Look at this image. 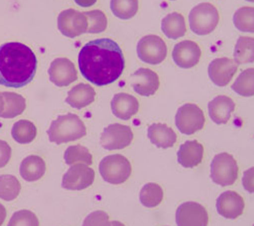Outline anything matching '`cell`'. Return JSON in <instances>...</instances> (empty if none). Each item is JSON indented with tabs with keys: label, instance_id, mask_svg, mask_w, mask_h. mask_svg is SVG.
Wrapping results in <instances>:
<instances>
[{
	"label": "cell",
	"instance_id": "obj_1",
	"mask_svg": "<svg viewBox=\"0 0 254 226\" xmlns=\"http://www.w3.org/2000/svg\"><path fill=\"white\" fill-rule=\"evenodd\" d=\"M123 53L111 39L93 40L78 54V67L84 78L97 86L112 84L124 70Z\"/></svg>",
	"mask_w": 254,
	"mask_h": 226
},
{
	"label": "cell",
	"instance_id": "obj_2",
	"mask_svg": "<svg viewBox=\"0 0 254 226\" xmlns=\"http://www.w3.org/2000/svg\"><path fill=\"white\" fill-rule=\"evenodd\" d=\"M37 71V57L33 50L19 42L0 46V85L23 88L33 80Z\"/></svg>",
	"mask_w": 254,
	"mask_h": 226
},
{
	"label": "cell",
	"instance_id": "obj_3",
	"mask_svg": "<svg viewBox=\"0 0 254 226\" xmlns=\"http://www.w3.org/2000/svg\"><path fill=\"white\" fill-rule=\"evenodd\" d=\"M49 141L57 145L76 141L86 136L87 129L81 119L72 113L60 115L53 120L48 130Z\"/></svg>",
	"mask_w": 254,
	"mask_h": 226
},
{
	"label": "cell",
	"instance_id": "obj_4",
	"mask_svg": "<svg viewBox=\"0 0 254 226\" xmlns=\"http://www.w3.org/2000/svg\"><path fill=\"white\" fill-rule=\"evenodd\" d=\"M219 23V12L210 3H200L189 13V25L191 31L203 36L213 32Z\"/></svg>",
	"mask_w": 254,
	"mask_h": 226
},
{
	"label": "cell",
	"instance_id": "obj_5",
	"mask_svg": "<svg viewBox=\"0 0 254 226\" xmlns=\"http://www.w3.org/2000/svg\"><path fill=\"white\" fill-rule=\"evenodd\" d=\"M99 170L105 181L120 184L130 176L131 165L130 162L122 155H110L102 159Z\"/></svg>",
	"mask_w": 254,
	"mask_h": 226
},
{
	"label": "cell",
	"instance_id": "obj_6",
	"mask_svg": "<svg viewBox=\"0 0 254 226\" xmlns=\"http://www.w3.org/2000/svg\"><path fill=\"white\" fill-rule=\"evenodd\" d=\"M238 177V165L236 160L228 153L215 156L210 164V178L221 187L232 186Z\"/></svg>",
	"mask_w": 254,
	"mask_h": 226
},
{
	"label": "cell",
	"instance_id": "obj_7",
	"mask_svg": "<svg viewBox=\"0 0 254 226\" xmlns=\"http://www.w3.org/2000/svg\"><path fill=\"white\" fill-rule=\"evenodd\" d=\"M137 56L143 63L159 65L167 56V46L164 40L155 35H149L138 41L136 48Z\"/></svg>",
	"mask_w": 254,
	"mask_h": 226
},
{
	"label": "cell",
	"instance_id": "obj_8",
	"mask_svg": "<svg viewBox=\"0 0 254 226\" xmlns=\"http://www.w3.org/2000/svg\"><path fill=\"white\" fill-rule=\"evenodd\" d=\"M176 127L184 135H192L200 131L204 126V115L202 110L195 104H185L181 106L175 117Z\"/></svg>",
	"mask_w": 254,
	"mask_h": 226
},
{
	"label": "cell",
	"instance_id": "obj_9",
	"mask_svg": "<svg viewBox=\"0 0 254 226\" xmlns=\"http://www.w3.org/2000/svg\"><path fill=\"white\" fill-rule=\"evenodd\" d=\"M133 134L129 127L113 123L101 135V145L106 150H120L130 145Z\"/></svg>",
	"mask_w": 254,
	"mask_h": 226
},
{
	"label": "cell",
	"instance_id": "obj_10",
	"mask_svg": "<svg viewBox=\"0 0 254 226\" xmlns=\"http://www.w3.org/2000/svg\"><path fill=\"white\" fill-rule=\"evenodd\" d=\"M58 29L62 35L75 38L88 30V19L83 12L69 8L63 10L58 15Z\"/></svg>",
	"mask_w": 254,
	"mask_h": 226
},
{
	"label": "cell",
	"instance_id": "obj_11",
	"mask_svg": "<svg viewBox=\"0 0 254 226\" xmlns=\"http://www.w3.org/2000/svg\"><path fill=\"white\" fill-rule=\"evenodd\" d=\"M95 171L86 164H74L63 175L62 188L70 191H81L92 186Z\"/></svg>",
	"mask_w": 254,
	"mask_h": 226
},
{
	"label": "cell",
	"instance_id": "obj_12",
	"mask_svg": "<svg viewBox=\"0 0 254 226\" xmlns=\"http://www.w3.org/2000/svg\"><path fill=\"white\" fill-rule=\"evenodd\" d=\"M207 222V212L198 203H183L176 211V223L178 226H206Z\"/></svg>",
	"mask_w": 254,
	"mask_h": 226
},
{
	"label": "cell",
	"instance_id": "obj_13",
	"mask_svg": "<svg viewBox=\"0 0 254 226\" xmlns=\"http://www.w3.org/2000/svg\"><path fill=\"white\" fill-rule=\"evenodd\" d=\"M50 80L57 87H66L77 79V72L68 58H56L49 68Z\"/></svg>",
	"mask_w": 254,
	"mask_h": 226
},
{
	"label": "cell",
	"instance_id": "obj_14",
	"mask_svg": "<svg viewBox=\"0 0 254 226\" xmlns=\"http://www.w3.org/2000/svg\"><path fill=\"white\" fill-rule=\"evenodd\" d=\"M235 61L229 58H217L208 67V75L213 83L219 87L227 86L237 72Z\"/></svg>",
	"mask_w": 254,
	"mask_h": 226
},
{
	"label": "cell",
	"instance_id": "obj_15",
	"mask_svg": "<svg viewBox=\"0 0 254 226\" xmlns=\"http://www.w3.org/2000/svg\"><path fill=\"white\" fill-rule=\"evenodd\" d=\"M201 51L199 46L192 41H182L173 49V59L175 64L182 69L193 68L198 64Z\"/></svg>",
	"mask_w": 254,
	"mask_h": 226
},
{
	"label": "cell",
	"instance_id": "obj_16",
	"mask_svg": "<svg viewBox=\"0 0 254 226\" xmlns=\"http://www.w3.org/2000/svg\"><path fill=\"white\" fill-rule=\"evenodd\" d=\"M131 86L141 96H152L159 89V76L149 69H139L131 75Z\"/></svg>",
	"mask_w": 254,
	"mask_h": 226
},
{
	"label": "cell",
	"instance_id": "obj_17",
	"mask_svg": "<svg viewBox=\"0 0 254 226\" xmlns=\"http://www.w3.org/2000/svg\"><path fill=\"white\" fill-rule=\"evenodd\" d=\"M244 201L240 195L228 191L217 199V210L219 214L227 219H236L243 213Z\"/></svg>",
	"mask_w": 254,
	"mask_h": 226
},
{
	"label": "cell",
	"instance_id": "obj_18",
	"mask_svg": "<svg viewBox=\"0 0 254 226\" xmlns=\"http://www.w3.org/2000/svg\"><path fill=\"white\" fill-rule=\"evenodd\" d=\"M111 108L113 114L123 120H128L131 116L137 113L139 104L135 97L126 94H116L111 101Z\"/></svg>",
	"mask_w": 254,
	"mask_h": 226
},
{
	"label": "cell",
	"instance_id": "obj_19",
	"mask_svg": "<svg viewBox=\"0 0 254 226\" xmlns=\"http://www.w3.org/2000/svg\"><path fill=\"white\" fill-rule=\"evenodd\" d=\"M235 109V103L227 96H218L208 103V114L217 125H225Z\"/></svg>",
	"mask_w": 254,
	"mask_h": 226
},
{
	"label": "cell",
	"instance_id": "obj_20",
	"mask_svg": "<svg viewBox=\"0 0 254 226\" xmlns=\"http://www.w3.org/2000/svg\"><path fill=\"white\" fill-rule=\"evenodd\" d=\"M203 156V147L196 141H187L181 145L177 159L185 168H192L201 162Z\"/></svg>",
	"mask_w": 254,
	"mask_h": 226
},
{
	"label": "cell",
	"instance_id": "obj_21",
	"mask_svg": "<svg viewBox=\"0 0 254 226\" xmlns=\"http://www.w3.org/2000/svg\"><path fill=\"white\" fill-rule=\"evenodd\" d=\"M147 137L155 146L163 149L173 147L177 140L175 132L164 123H154L150 126Z\"/></svg>",
	"mask_w": 254,
	"mask_h": 226
},
{
	"label": "cell",
	"instance_id": "obj_22",
	"mask_svg": "<svg viewBox=\"0 0 254 226\" xmlns=\"http://www.w3.org/2000/svg\"><path fill=\"white\" fill-rule=\"evenodd\" d=\"M96 92L88 84H78L68 92V97L65 99L66 103L76 109H81L90 105L95 101Z\"/></svg>",
	"mask_w": 254,
	"mask_h": 226
},
{
	"label": "cell",
	"instance_id": "obj_23",
	"mask_svg": "<svg viewBox=\"0 0 254 226\" xmlns=\"http://www.w3.org/2000/svg\"><path fill=\"white\" fill-rule=\"evenodd\" d=\"M46 171V164L44 160L37 155H31L25 158L20 164L19 172L22 177L27 181H36L43 177Z\"/></svg>",
	"mask_w": 254,
	"mask_h": 226
},
{
	"label": "cell",
	"instance_id": "obj_24",
	"mask_svg": "<svg viewBox=\"0 0 254 226\" xmlns=\"http://www.w3.org/2000/svg\"><path fill=\"white\" fill-rule=\"evenodd\" d=\"M161 28L168 38L173 40L183 37L186 33L185 19L183 15L178 12H172L166 15L162 19Z\"/></svg>",
	"mask_w": 254,
	"mask_h": 226
},
{
	"label": "cell",
	"instance_id": "obj_25",
	"mask_svg": "<svg viewBox=\"0 0 254 226\" xmlns=\"http://www.w3.org/2000/svg\"><path fill=\"white\" fill-rule=\"evenodd\" d=\"M4 99V109L0 113L2 118H14L26 109V100L23 96L12 92L1 93Z\"/></svg>",
	"mask_w": 254,
	"mask_h": 226
},
{
	"label": "cell",
	"instance_id": "obj_26",
	"mask_svg": "<svg viewBox=\"0 0 254 226\" xmlns=\"http://www.w3.org/2000/svg\"><path fill=\"white\" fill-rule=\"evenodd\" d=\"M11 136L18 144H30L37 136V129L33 122L22 119L16 121L13 125L11 129Z\"/></svg>",
	"mask_w": 254,
	"mask_h": 226
},
{
	"label": "cell",
	"instance_id": "obj_27",
	"mask_svg": "<svg viewBox=\"0 0 254 226\" xmlns=\"http://www.w3.org/2000/svg\"><path fill=\"white\" fill-rule=\"evenodd\" d=\"M235 64L244 65L254 61V38L240 37L234 51Z\"/></svg>",
	"mask_w": 254,
	"mask_h": 226
},
{
	"label": "cell",
	"instance_id": "obj_28",
	"mask_svg": "<svg viewBox=\"0 0 254 226\" xmlns=\"http://www.w3.org/2000/svg\"><path fill=\"white\" fill-rule=\"evenodd\" d=\"M164 197V193L162 188L157 183L150 182L146 183L141 189L139 200L140 203L146 208H154L162 202Z\"/></svg>",
	"mask_w": 254,
	"mask_h": 226
},
{
	"label": "cell",
	"instance_id": "obj_29",
	"mask_svg": "<svg viewBox=\"0 0 254 226\" xmlns=\"http://www.w3.org/2000/svg\"><path fill=\"white\" fill-rule=\"evenodd\" d=\"M232 89L243 97L254 95V69H248L242 72L232 85Z\"/></svg>",
	"mask_w": 254,
	"mask_h": 226
},
{
	"label": "cell",
	"instance_id": "obj_30",
	"mask_svg": "<svg viewBox=\"0 0 254 226\" xmlns=\"http://www.w3.org/2000/svg\"><path fill=\"white\" fill-rule=\"evenodd\" d=\"M64 160L70 166L74 164H86L89 166L93 163V157L89 149L80 145L68 147L64 153Z\"/></svg>",
	"mask_w": 254,
	"mask_h": 226
},
{
	"label": "cell",
	"instance_id": "obj_31",
	"mask_svg": "<svg viewBox=\"0 0 254 226\" xmlns=\"http://www.w3.org/2000/svg\"><path fill=\"white\" fill-rule=\"evenodd\" d=\"M20 183L18 179L10 174L0 175V199L12 201L16 199L20 192Z\"/></svg>",
	"mask_w": 254,
	"mask_h": 226
},
{
	"label": "cell",
	"instance_id": "obj_32",
	"mask_svg": "<svg viewBox=\"0 0 254 226\" xmlns=\"http://www.w3.org/2000/svg\"><path fill=\"white\" fill-rule=\"evenodd\" d=\"M235 27L246 33H254V7L244 6L239 8L233 17Z\"/></svg>",
	"mask_w": 254,
	"mask_h": 226
},
{
	"label": "cell",
	"instance_id": "obj_33",
	"mask_svg": "<svg viewBox=\"0 0 254 226\" xmlns=\"http://www.w3.org/2000/svg\"><path fill=\"white\" fill-rule=\"evenodd\" d=\"M111 10L121 19H129L135 15L138 9L137 0H111Z\"/></svg>",
	"mask_w": 254,
	"mask_h": 226
},
{
	"label": "cell",
	"instance_id": "obj_34",
	"mask_svg": "<svg viewBox=\"0 0 254 226\" xmlns=\"http://www.w3.org/2000/svg\"><path fill=\"white\" fill-rule=\"evenodd\" d=\"M88 19L87 33L98 34L102 33L107 28V17L101 10H91L83 12Z\"/></svg>",
	"mask_w": 254,
	"mask_h": 226
},
{
	"label": "cell",
	"instance_id": "obj_35",
	"mask_svg": "<svg viewBox=\"0 0 254 226\" xmlns=\"http://www.w3.org/2000/svg\"><path fill=\"white\" fill-rule=\"evenodd\" d=\"M7 226H39V220L32 211L20 210L11 216Z\"/></svg>",
	"mask_w": 254,
	"mask_h": 226
},
{
	"label": "cell",
	"instance_id": "obj_36",
	"mask_svg": "<svg viewBox=\"0 0 254 226\" xmlns=\"http://www.w3.org/2000/svg\"><path fill=\"white\" fill-rule=\"evenodd\" d=\"M82 226H111V221L107 213L95 211L86 217Z\"/></svg>",
	"mask_w": 254,
	"mask_h": 226
},
{
	"label": "cell",
	"instance_id": "obj_37",
	"mask_svg": "<svg viewBox=\"0 0 254 226\" xmlns=\"http://www.w3.org/2000/svg\"><path fill=\"white\" fill-rule=\"evenodd\" d=\"M11 157V148L5 141L0 140V168L6 166Z\"/></svg>",
	"mask_w": 254,
	"mask_h": 226
},
{
	"label": "cell",
	"instance_id": "obj_38",
	"mask_svg": "<svg viewBox=\"0 0 254 226\" xmlns=\"http://www.w3.org/2000/svg\"><path fill=\"white\" fill-rule=\"evenodd\" d=\"M242 183L247 192L254 194V167H251L244 172Z\"/></svg>",
	"mask_w": 254,
	"mask_h": 226
},
{
	"label": "cell",
	"instance_id": "obj_39",
	"mask_svg": "<svg viewBox=\"0 0 254 226\" xmlns=\"http://www.w3.org/2000/svg\"><path fill=\"white\" fill-rule=\"evenodd\" d=\"M74 1L81 7H90L97 2V0H74Z\"/></svg>",
	"mask_w": 254,
	"mask_h": 226
},
{
	"label": "cell",
	"instance_id": "obj_40",
	"mask_svg": "<svg viewBox=\"0 0 254 226\" xmlns=\"http://www.w3.org/2000/svg\"><path fill=\"white\" fill-rule=\"evenodd\" d=\"M6 218V210L2 204H0V226H1Z\"/></svg>",
	"mask_w": 254,
	"mask_h": 226
},
{
	"label": "cell",
	"instance_id": "obj_41",
	"mask_svg": "<svg viewBox=\"0 0 254 226\" xmlns=\"http://www.w3.org/2000/svg\"><path fill=\"white\" fill-rule=\"evenodd\" d=\"M3 109H4V99L2 94L0 93V113L3 111Z\"/></svg>",
	"mask_w": 254,
	"mask_h": 226
},
{
	"label": "cell",
	"instance_id": "obj_42",
	"mask_svg": "<svg viewBox=\"0 0 254 226\" xmlns=\"http://www.w3.org/2000/svg\"><path fill=\"white\" fill-rule=\"evenodd\" d=\"M111 226H125V225L119 221H111Z\"/></svg>",
	"mask_w": 254,
	"mask_h": 226
},
{
	"label": "cell",
	"instance_id": "obj_43",
	"mask_svg": "<svg viewBox=\"0 0 254 226\" xmlns=\"http://www.w3.org/2000/svg\"><path fill=\"white\" fill-rule=\"evenodd\" d=\"M247 1H250V2H254V0H247Z\"/></svg>",
	"mask_w": 254,
	"mask_h": 226
},
{
	"label": "cell",
	"instance_id": "obj_44",
	"mask_svg": "<svg viewBox=\"0 0 254 226\" xmlns=\"http://www.w3.org/2000/svg\"><path fill=\"white\" fill-rule=\"evenodd\" d=\"M253 226H254V224H253Z\"/></svg>",
	"mask_w": 254,
	"mask_h": 226
}]
</instances>
